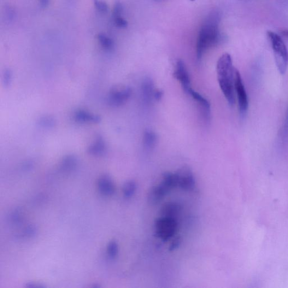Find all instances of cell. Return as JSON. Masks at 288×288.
Instances as JSON below:
<instances>
[{
  "instance_id": "1",
  "label": "cell",
  "mask_w": 288,
  "mask_h": 288,
  "mask_svg": "<svg viewBox=\"0 0 288 288\" xmlns=\"http://www.w3.org/2000/svg\"><path fill=\"white\" fill-rule=\"evenodd\" d=\"M217 74L220 89L227 101L231 105L236 103L235 94L234 73L231 55L227 53L223 54L217 63Z\"/></svg>"
},
{
  "instance_id": "2",
  "label": "cell",
  "mask_w": 288,
  "mask_h": 288,
  "mask_svg": "<svg viewBox=\"0 0 288 288\" xmlns=\"http://www.w3.org/2000/svg\"><path fill=\"white\" fill-rule=\"evenodd\" d=\"M219 16L217 13L211 14L200 30L197 43V57L201 60L204 53L221 40L219 31Z\"/></svg>"
},
{
  "instance_id": "3",
  "label": "cell",
  "mask_w": 288,
  "mask_h": 288,
  "mask_svg": "<svg viewBox=\"0 0 288 288\" xmlns=\"http://www.w3.org/2000/svg\"><path fill=\"white\" fill-rule=\"evenodd\" d=\"M274 51L275 60L279 72L284 74L288 67V51L284 41L278 34L273 32H267Z\"/></svg>"
},
{
  "instance_id": "4",
  "label": "cell",
  "mask_w": 288,
  "mask_h": 288,
  "mask_svg": "<svg viewBox=\"0 0 288 288\" xmlns=\"http://www.w3.org/2000/svg\"><path fill=\"white\" fill-rule=\"evenodd\" d=\"M178 223L172 217L159 219L156 223L157 236L166 241L172 238L177 231Z\"/></svg>"
},
{
  "instance_id": "5",
  "label": "cell",
  "mask_w": 288,
  "mask_h": 288,
  "mask_svg": "<svg viewBox=\"0 0 288 288\" xmlns=\"http://www.w3.org/2000/svg\"><path fill=\"white\" fill-rule=\"evenodd\" d=\"M234 87L238 101L239 108L241 115L244 116L248 109L249 101L247 93L245 89L242 76L236 68L234 73Z\"/></svg>"
},
{
  "instance_id": "6",
  "label": "cell",
  "mask_w": 288,
  "mask_h": 288,
  "mask_svg": "<svg viewBox=\"0 0 288 288\" xmlns=\"http://www.w3.org/2000/svg\"><path fill=\"white\" fill-rule=\"evenodd\" d=\"M132 95V90L128 86H119L110 91L108 103L113 107H120L126 103Z\"/></svg>"
},
{
  "instance_id": "7",
  "label": "cell",
  "mask_w": 288,
  "mask_h": 288,
  "mask_svg": "<svg viewBox=\"0 0 288 288\" xmlns=\"http://www.w3.org/2000/svg\"><path fill=\"white\" fill-rule=\"evenodd\" d=\"M174 76L180 82L184 91L191 87L190 76L183 61L179 60L176 63Z\"/></svg>"
},
{
  "instance_id": "8",
  "label": "cell",
  "mask_w": 288,
  "mask_h": 288,
  "mask_svg": "<svg viewBox=\"0 0 288 288\" xmlns=\"http://www.w3.org/2000/svg\"><path fill=\"white\" fill-rule=\"evenodd\" d=\"M178 174L179 176V186L182 189L186 191H191L195 189L196 179L189 168L181 169Z\"/></svg>"
},
{
  "instance_id": "9",
  "label": "cell",
  "mask_w": 288,
  "mask_h": 288,
  "mask_svg": "<svg viewBox=\"0 0 288 288\" xmlns=\"http://www.w3.org/2000/svg\"><path fill=\"white\" fill-rule=\"evenodd\" d=\"M185 92L195 100L199 107H201L204 118L208 120L210 114V105L207 100L202 97L201 94L194 90L191 87H190Z\"/></svg>"
},
{
  "instance_id": "10",
  "label": "cell",
  "mask_w": 288,
  "mask_h": 288,
  "mask_svg": "<svg viewBox=\"0 0 288 288\" xmlns=\"http://www.w3.org/2000/svg\"><path fill=\"white\" fill-rule=\"evenodd\" d=\"M98 188L100 192L105 196L114 195L116 190L115 185L110 176L104 175L98 181Z\"/></svg>"
},
{
  "instance_id": "11",
  "label": "cell",
  "mask_w": 288,
  "mask_h": 288,
  "mask_svg": "<svg viewBox=\"0 0 288 288\" xmlns=\"http://www.w3.org/2000/svg\"><path fill=\"white\" fill-rule=\"evenodd\" d=\"M156 91L153 81L150 78H146L141 86L143 101L145 104H149L155 100Z\"/></svg>"
},
{
  "instance_id": "12",
  "label": "cell",
  "mask_w": 288,
  "mask_h": 288,
  "mask_svg": "<svg viewBox=\"0 0 288 288\" xmlns=\"http://www.w3.org/2000/svg\"><path fill=\"white\" fill-rule=\"evenodd\" d=\"M107 148L103 138L98 136L94 142L88 148L87 152L90 155L95 157L103 156L105 154Z\"/></svg>"
},
{
  "instance_id": "13",
  "label": "cell",
  "mask_w": 288,
  "mask_h": 288,
  "mask_svg": "<svg viewBox=\"0 0 288 288\" xmlns=\"http://www.w3.org/2000/svg\"><path fill=\"white\" fill-rule=\"evenodd\" d=\"M74 119L80 122L98 123L101 121V117L90 113L83 110L76 111L74 114Z\"/></svg>"
},
{
  "instance_id": "14",
  "label": "cell",
  "mask_w": 288,
  "mask_h": 288,
  "mask_svg": "<svg viewBox=\"0 0 288 288\" xmlns=\"http://www.w3.org/2000/svg\"><path fill=\"white\" fill-rule=\"evenodd\" d=\"M169 191L167 187L160 184V185L152 188L150 191L149 199L151 202L157 203L167 195Z\"/></svg>"
},
{
  "instance_id": "15",
  "label": "cell",
  "mask_w": 288,
  "mask_h": 288,
  "mask_svg": "<svg viewBox=\"0 0 288 288\" xmlns=\"http://www.w3.org/2000/svg\"><path fill=\"white\" fill-rule=\"evenodd\" d=\"M179 176L178 172L173 174L167 172L163 176L161 184L167 188L169 190L179 185Z\"/></svg>"
},
{
  "instance_id": "16",
  "label": "cell",
  "mask_w": 288,
  "mask_h": 288,
  "mask_svg": "<svg viewBox=\"0 0 288 288\" xmlns=\"http://www.w3.org/2000/svg\"><path fill=\"white\" fill-rule=\"evenodd\" d=\"M158 140L157 134L151 130H146L143 136V145L147 151L153 149Z\"/></svg>"
},
{
  "instance_id": "17",
  "label": "cell",
  "mask_w": 288,
  "mask_h": 288,
  "mask_svg": "<svg viewBox=\"0 0 288 288\" xmlns=\"http://www.w3.org/2000/svg\"><path fill=\"white\" fill-rule=\"evenodd\" d=\"M78 163V160L75 157L68 156L63 158L61 164V169L64 172H71L77 167Z\"/></svg>"
},
{
  "instance_id": "18",
  "label": "cell",
  "mask_w": 288,
  "mask_h": 288,
  "mask_svg": "<svg viewBox=\"0 0 288 288\" xmlns=\"http://www.w3.org/2000/svg\"><path fill=\"white\" fill-rule=\"evenodd\" d=\"M38 229L36 226L29 225L17 234V237L21 239H31L36 237Z\"/></svg>"
},
{
  "instance_id": "19",
  "label": "cell",
  "mask_w": 288,
  "mask_h": 288,
  "mask_svg": "<svg viewBox=\"0 0 288 288\" xmlns=\"http://www.w3.org/2000/svg\"><path fill=\"white\" fill-rule=\"evenodd\" d=\"M137 189V183L134 181H128L123 185V196L126 199H130L135 195Z\"/></svg>"
},
{
  "instance_id": "20",
  "label": "cell",
  "mask_w": 288,
  "mask_h": 288,
  "mask_svg": "<svg viewBox=\"0 0 288 288\" xmlns=\"http://www.w3.org/2000/svg\"><path fill=\"white\" fill-rule=\"evenodd\" d=\"M98 39L105 49L110 50L114 48L113 40L108 37L107 35L104 33H100L98 35Z\"/></svg>"
},
{
  "instance_id": "21",
  "label": "cell",
  "mask_w": 288,
  "mask_h": 288,
  "mask_svg": "<svg viewBox=\"0 0 288 288\" xmlns=\"http://www.w3.org/2000/svg\"><path fill=\"white\" fill-rule=\"evenodd\" d=\"M56 121L52 116H45L41 117L39 124L44 128H52L55 125Z\"/></svg>"
},
{
  "instance_id": "22",
  "label": "cell",
  "mask_w": 288,
  "mask_h": 288,
  "mask_svg": "<svg viewBox=\"0 0 288 288\" xmlns=\"http://www.w3.org/2000/svg\"><path fill=\"white\" fill-rule=\"evenodd\" d=\"M10 221L14 225H20L23 220L22 211L19 209L14 210L9 216Z\"/></svg>"
},
{
  "instance_id": "23",
  "label": "cell",
  "mask_w": 288,
  "mask_h": 288,
  "mask_svg": "<svg viewBox=\"0 0 288 288\" xmlns=\"http://www.w3.org/2000/svg\"><path fill=\"white\" fill-rule=\"evenodd\" d=\"M107 253L109 257L114 259L118 256L119 248V245L114 241H111L107 246Z\"/></svg>"
},
{
  "instance_id": "24",
  "label": "cell",
  "mask_w": 288,
  "mask_h": 288,
  "mask_svg": "<svg viewBox=\"0 0 288 288\" xmlns=\"http://www.w3.org/2000/svg\"><path fill=\"white\" fill-rule=\"evenodd\" d=\"M180 207L176 204H169L166 205L164 208L163 213L166 216L172 217L177 214L178 212L180 210Z\"/></svg>"
},
{
  "instance_id": "25",
  "label": "cell",
  "mask_w": 288,
  "mask_h": 288,
  "mask_svg": "<svg viewBox=\"0 0 288 288\" xmlns=\"http://www.w3.org/2000/svg\"><path fill=\"white\" fill-rule=\"evenodd\" d=\"M93 3L97 10L100 13L104 14L107 13L109 9L107 3L103 1V0H93Z\"/></svg>"
},
{
  "instance_id": "26",
  "label": "cell",
  "mask_w": 288,
  "mask_h": 288,
  "mask_svg": "<svg viewBox=\"0 0 288 288\" xmlns=\"http://www.w3.org/2000/svg\"><path fill=\"white\" fill-rule=\"evenodd\" d=\"M123 10V8L122 3L119 1H117L114 4L113 9V14L114 18H115V17L122 16Z\"/></svg>"
},
{
  "instance_id": "27",
  "label": "cell",
  "mask_w": 288,
  "mask_h": 288,
  "mask_svg": "<svg viewBox=\"0 0 288 288\" xmlns=\"http://www.w3.org/2000/svg\"><path fill=\"white\" fill-rule=\"evenodd\" d=\"M12 80V73L10 70H6L4 75V84L5 87H8Z\"/></svg>"
},
{
  "instance_id": "28",
  "label": "cell",
  "mask_w": 288,
  "mask_h": 288,
  "mask_svg": "<svg viewBox=\"0 0 288 288\" xmlns=\"http://www.w3.org/2000/svg\"><path fill=\"white\" fill-rule=\"evenodd\" d=\"M114 20L117 27L125 28L128 26V22L124 18H123L122 16L115 17Z\"/></svg>"
},
{
  "instance_id": "29",
  "label": "cell",
  "mask_w": 288,
  "mask_h": 288,
  "mask_svg": "<svg viewBox=\"0 0 288 288\" xmlns=\"http://www.w3.org/2000/svg\"><path fill=\"white\" fill-rule=\"evenodd\" d=\"M6 16H7V19L10 21H13L15 17V13L13 9H11L10 7L8 9V10L6 11Z\"/></svg>"
},
{
  "instance_id": "30",
  "label": "cell",
  "mask_w": 288,
  "mask_h": 288,
  "mask_svg": "<svg viewBox=\"0 0 288 288\" xmlns=\"http://www.w3.org/2000/svg\"><path fill=\"white\" fill-rule=\"evenodd\" d=\"M180 244V239L176 238L174 241H173L171 245L170 246V251H174L177 249Z\"/></svg>"
},
{
  "instance_id": "31",
  "label": "cell",
  "mask_w": 288,
  "mask_h": 288,
  "mask_svg": "<svg viewBox=\"0 0 288 288\" xmlns=\"http://www.w3.org/2000/svg\"><path fill=\"white\" fill-rule=\"evenodd\" d=\"M163 93L162 91L160 90H156L155 94V100L157 101H160L163 97Z\"/></svg>"
},
{
  "instance_id": "32",
  "label": "cell",
  "mask_w": 288,
  "mask_h": 288,
  "mask_svg": "<svg viewBox=\"0 0 288 288\" xmlns=\"http://www.w3.org/2000/svg\"><path fill=\"white\" fill-rule=\"evenodd\" d=\"M41 7L45 8L48 7L50 3V0H39Z\"/></svg>"
},
{
  "instance_id": "33",
  "label": "cell",
  "mask_w": 288,
  "mask_h": 288,
  "mask_svg": "<svg viewBox=\"0 0 288 288\" xmlns=\"http://www.w3.org/2000/svg\"><path fill=\"white\" fill-rule=\"evenodd\" d=\"M27 287L30 288H37V287H43V285H41L40 284L35 283H29L27 284Z\"/></svg>"
},
{
  "instance_id": "34",
  "label": "cell",
  "mask_w": 288,
  "mask_h": 288,
  "mask_svg": "<svg viewBox=\"0 0 288 288\" xmlns=\"http://www.w3.org/2000/svg\"><path fill=\"white\" fill-rule=\"evenodd\" d=\"M285 130L287 131L288 130V113L286 117L285 125Z\"/></svg>"
},
{
  "instance_id": "35",
  "label": "cell",
  "mask_w": 288,
  "mask_h": 288,
  "mask_svg": "<svg viewBox=\"0 0 288 288\" xmlns=\"http://www.w3.org/2000/svg\"><path fill=\"white\" fill-rule=\"evenodd\" d=\"M282 34L288 37V30L283 31V32H282Z\"/></svg>"
},
{
  "instance_id": "36",
  "label": "cell",
  "mask_w": 288,
  "mask_h": 288,
  "mask_svg": "<svg viewBox=\"0 0 288 288\" xmlns=\"http://www.w3.org/2000/svg\"><path fill=\"white\" fill-rule=\"evenodd\" d=\"M190 1H195V0H190Z\"/></svg>"
},
{
  "instance_id": "37",
  "label": "cell",
  "mask_w": 288,
  "mask_h": 288,
  "mask_svg": "<svg viewBox=\"0 0 288 288\" xmlns=\"http://www.w3.org/2000/svg\"><path fill=\"white\" fill-rule=\"evenodd\" d=\"M70 1H72V0H70ZM72 1H73V0H72Z\"/></svg>"
}]
</instances>
